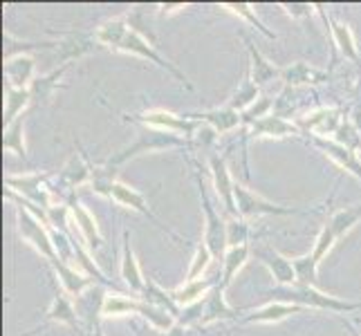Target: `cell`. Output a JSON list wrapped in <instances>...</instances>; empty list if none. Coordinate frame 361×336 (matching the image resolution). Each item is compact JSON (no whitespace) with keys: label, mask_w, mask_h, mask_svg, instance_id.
Wrapping results in <instances>:
<instances>
[{"label":"cell","mask_w":361,"mask_h":336,"mask_svg":"<svg viewBox=\"0 0 361 336\" xmlns=\"http://www.w3.org/2000/svg\"><path fill=\"white\" fill-rule=\"evenodd\" d=\"M30 104H32L30 88H7L5 90V126H9L11 121H16Z\"/></svg>","instance_id":"cell-33"},{"label":"cell","mask_w":361,"mask_h":336,"mask_svg":"<svg viewBox=\"0 0 361 336\" xmlns=\"http://www.w3.org/2000/svg\"><path fill=\"white\" fill-rule=\"evenodd\" d=\"M121 278L123 282L128 285L130 292L135 296H142L144 292V285H146V278L142 276V269L137 265V258H135V251L130 247V233L123 231V251H121Z\"/></svg>","instance_id":"cell-20"},{"label":"cell","mask_w":361,"mask_h":336,"mask_svg":"<svg viewBox=\"0 0 361 336\" xmlns=\"http://www.w3.org/2000/svg\"><path fill=\"white\" fill-rule=\"evenodd\" d=\"M249 258V244H243V247H231L229 251L225 254V258H222V282L220 287H229V285L233 282L235 273H238L245 263Z\"/></svg>","instance_id":"cell-30"},{"label":"cell","mask_w":361,"mask_h":336,"mask_svg":"<svg viewBox=\"0 0 361 336\" xmlns=\"http://www.w3.org/2000/svg\"><path fill=\"white\" fill-rule=\"evenodd\" d=\"M298 132H301L298 123H292L279 115H267L249 126V137H252V139H265V137L285 139V137H296Z\"/></svg>","instance_id":"cell-12"},{"label":"cell","mask_w":361,"mask_h":336,"mask_svg":"<svg viewBox=\"0 0 361 336\" xmlns=\"http://www.w3.org/2000/svg\"><path fill=\"white\" fill-rule=\"evenodd\" d=\"M45 173H25V175H7L5 184L9 191L23 195V200L47 211L52 206V195H49V189L45 186Z\"/></svg>","instance_id":"cell-7"},{"label":"cell","mask_w":361,"mask_h":336,"mask_svg":"<svg viewBox=\"0 0 361 336\" xmlns=\"http://www.w3.org/2000/svg\"><path fill=\"white\" fill-rule=\"evenodd\" d=\"M222 7H225L227 11H231V14H235V16H243L247 23H252L254 25V27L260 32V34H265L267 36V39H276V36H274L267 27H265V25L263 23H260V18L254 14V9H252V5H247V3H225V5H222Z\"/></svg>","instance_id":"cell-42"},{"label":"cell","mask_w":361,"mask_h":336,"mask_svg":"<svg viewBox=\"0 0 361 336\" xmlns=\"http://www.w3.org/2000/svg\"><path fill=\"white\" fill-rule=\"evenodd\" d=\"M359 220H361V206H345V209L334 211L326 222L330 224L332 233L337 235V240H339L348 231L355 229V224H359Z\"/></svg>","instance_id":"cell-34"},{"label":"cell","mask_w":361,"mask_h":336,"mask_svg":"<svg viewBox=\"0 0 361 336\" xmlns=\"http://www.w3.org/2000/svg\"><path fill=\"white\" fill-rule=\"evenodd\" d=\"M281 79L288 83V85H307V83H321L326 79V74L310 68L303 61H296L290 68L281 70Z\"/></svg>","instance_id":"cell-31"},{"label":"cell","mask_w":361,"mask_h":336,"mask_svg":"<svg viewBox=\"0 0 361 336\" xmlns=\"http://www.w3.org/2000/svg\"><path fill=\"white\" fill-rule=\"evenodd\" d=\"M245 43H247V49H249V68H252V70H249V74H252V81L256 85H265L271 79L281 77V70L274 68L269 61L258 52L252 41H245Z\"/></svg>","instance_id":"cell-27"},{"label":"cell","mask_w":361,"mask_h":336,"mask_svg":"<svg viewBox=\"0 0 361 336\" xmlns=\"http://www.w3.org/2000/svg\"><path fill=\"white\" fill-rule=\"evenodd\" d=\"M216 285L218 282L214 278H200V280H193V282H184L182 287H178L176 292H171V294H173V301H176L178 305L189 307V305L200 303L202 296H207L211 290L216 287Z\"/></svg>","instance_id":"cell-28"},{"label":"cell","mask_w":361,"mask_h":336,"mask_svg":"<svg viewBox=\"0 0 361 336\" xmlns=\"http://www.w3.org/2000/svg\"><path fill=\"white\" fill-rule=\"evenodd\" d=\"M256 254H258V260L269 269L271 278L276 280V282L281 285V287H294V285H296L294 260L285 258L283 254L274 251V249H269V247L258 249Z\"/></svg>","instance_id":"cell-11"},{"label":"cell","mask_w":361,"mask_h":336,"mask_svg":"<svg viewBox=\"0 0 361 336\" xmlns=\"http://www.w3.org/2000/svg\"><path fill=\"white\" fill-rule=\"evenodd\" d=\"M191 117H197V121H207L209 128H214L216 132H229L243 123L240 112L229 108V106L209 110V112H200V115H191Z\"/></svg>","instance_id":"cell-25"},{"label":"cell","mask_w":361,"mask_h":336,"mask_svg":"<svg viewBox=\"0 0 361 336\" xmlns=\"http://www.w3.org/2000/svg\"><path fill=\"white\" fill-rule=\"evenodd\" d=\"M271 296H276L281 303H292V305H301L305 307H312V309H328V312H359L361 303H348L341 301L337 296H330V294H323L317 287H276L271 290Z\"/></svg>","instance_id":"cell-1"},{"label":"cell","mask_w":361,"mask_h":336,"mask_svg":"<svg viewBox=\"0 0 361 336\" xmlns=\"http://www.w3.org/2000/svg\"><path fill=\"white\" fill-rule=\"evenodd\" d=\"M269 110H271V99H269V97H258L256 101L240 115V117H243V123H247V126H252V123H256L258 119L267 117V115H269Z\"/></svg>","instance_id":"cell-46"},{"label":"cell","mask_w":361,"mask_h":336,"mask_svg":"<svg viewBox=\"0 0 361 336\" xmlns=\"http://www.w3.org/2000/svg\"><path fill=\"white\" fill-rule=\"evenodd\" d=\"M142 301L144 303H148V305H155V307H159V309H166L169 314H173V316H180V305L173 301V294L171 292H164L159 287V285H155L153 280H146V285H144V292H142Z\"/></svg>","instance_id":"cell-32"},{"label":"cell","mask_w":361,"mask_h":336,"mask_svg":"<svg viewBox=\"0 0 361 336\" xmlns=\"http://www.w3.org/2000/svg\"><path fill=\"white\" fill-rule=\"evenodd\" d=\"M113 200L117 202V204H121V206H126V209H133V211H137V213H142L144 218H148L151 220L155 227H159L161 231H166L171 238H176V240H180L176 233H173L171 229H166L164 224L159 222V218L153 213L151 209H148V204H146V200H144V195L137 191V189H133V186H128V184H123V182H117L115 184V189H113Z\"/></svg>","instance_id":"cell-10"},{"label":"cell","mask_w":361,"mask_h":336,"mask_svg":"<svg viewBox=\"0 0 361 336\" xmlns=\"http://www.w3.org/2000/svg\"><path fill=\"white\" fill-rule=\"evenodd\" d=\"M334 142L357 153L359 148H361V135H359V130L353 126L350 121H343L341 126H339V130H337V135H334Z\"/></svg>","instance_id":"cell-45"},{"label":"cell","mask_w":361,"mask_h":336,"mask_svg":"<svg viewBox=\"0 0 361 336\" xmlns=\"http://www.w3.org/2000/svg\"><path fill=\"white\" fill-rule=\"evenodd\" d=\"M178 146H186L184 137L173 135V132H161V130H148L144 135H140V139L135 144L121 148L119 153H115L108 159L110 168H117L123 161H128L130 157H137L140 153H153V151H164V148H178Z\"/></svg>","instance_id":"cell-4"},{"label":"cell","mask_w":361,"mask_h":336,"mask_svg":"<svg viewBox=\"0 0 361 336\" xmlns=\"http://www.w3.org/2000/svg\"><path fill=\"white\" fill-rule=\"evenodd\" d=\"M235 209H238V216L240 218H258V216H292L298 213L296 209L290 206H281V204H274L265 197L256 195L254 191H249L247 186L243 184H235Z\"/></svg>","instance_id":"cell-8"},{"label":"cell","mask_w":361,"mask_h":336,"mask_svg":"<svg viewBox=\"0 0 361 336\" xmlns=\"http://www.w3.org/2000/svg\"><path fill=\"white\" fill-rule=\"evenodd\" d=\"M292 18H305L312 14V5H307V3H283L281 5Z\"/></svg>","instance_id":"cell-47"},{"label":"cell","mask_w":361,"mask_h":336,"mask_svg":"<svg viewBox=\"0 0 361 336\" xmlns=\"http://www.w3.org/2000/svg\"><path fill=\"white\" fill-rule=\"evenodd\" d=\"M117 175V168H110L108 164L102 166V168H94L92 170V180H90V186L97 195H104V197H110L113 200V189H115V180Z\"/></svg>","instance_id":"cell-38"},{"label":"cell","mask_w":361,"mask_h":336,"mask_svg":"<svg viewBox=\"0 0 361 336\" xmlns=\"http://www.w3.org/2000/svg\"><path fill=\"white\" fill-rule=\"evenodd\" d=\"M312 144H314L326 157H330L332 161H337V164H339L343 170H348L350 175H355L357 180H361V161H359V157H357L355 151H350V148H345V146L337 144L334 139H326V137H314Z\"/></svg>","instance_id":"cell-13"},{"label":"cell","mask_w":361,"mask_h":336,"mask_svg":"<svg viewBox=\"0 0 361 336\" xmlns=\"http://www.w3.org/2000/svg\"><path fill=\"white\" fill-rule=\"evenodd\" d=\"M16 218H18V233L23 242H27L34 251H39L47 263H54L59 260L56 251H54V242L52 235H49V229L43 220L36 218L27 206H23L20 202H16Z\"/></svg>","instance_id":"cell-2"},{"label":"cell","mask_w":361,"mask_h":336,"mask_svg":"<svg viewBox=\"0 0 361 336\" xmlns=\"http://www.w3.org/2000/svg\"><path fill=\"white\" fill-rule=\"evenodd\" d=\"M249 238V224L245 222V218L235 216L227 220V244L231 247H243L247 244Z\"/></svg>","instance_id":"cell-43"},{"label":"cell","mask_w":361,"mask_h":336,"mask_svg":"<svg viewBox=\"0 0 361 336\" xmlns=\"http://www.w3.org/2000/svg\"><path fill=\"white\" fill-rule=\"evenodd\" d=\"M92 170L94 168H90V164L85 161V157L81 153H74L68 159V164L59 170L56 182H59V186H63V189L72 191V189H77V186L90 182L92 180Z\"/></svg>","instance_id":"cell-19"},{"label":"cell","mask_w":361,"mask_h":336,"mask_svg":"<svg viewBox=\"0 0 361 336\" xmlns=\"http://www.w3.org/2000/svg\"><path fill=\"white\" fill-rule=\"evenodd\" d=\"M90 332H92V336H104V332H102V325H99V323H97V325H94Z\"/></svg>","instance_id":"cell-51"},{"label":"cell","mask_w":361,"mask_h":336,"mask_svg":"<svg viewBox=\"0 0 361 336\" xmlns=\"http://www.w3.org/2000/svg\"><path fill=\"white\" fill-rule=\"evenodd\" d=\"M343 328L348 330V332H350V336H361V332L353 325V323L350 321H343Z\"/></svg>","instance_id":"cell-50"},{"label":"cell","mask_w":361,"mask_h":336,"mask_svg":"<svg viewBox=\"0 0 361 336\" xmlns=\"http://www.w3.org/2000/svg\"><path fill=\"white\" fill-rule=\"evenodd\" d=\"M128 30H130L128 16H119V18H113V20L104 23L102 27L94 32V39H97L99 45L110 47V49H115V52H117V47L123 41V36H126Z\"/></svg>","instance_id":"cell-29"},{"label":"cell","mask_w":361,"mask_h":336,"mask_svg":"<svg viewBox=\"0 0 361 336\" xmlns=\"http://www.w3.org/2000/svg\"><path fill=\"white\" fill-rule=\"evenodd\" d=\"M135 309H137V298H128L123 294H110L106 296L102 316H126V314H135Z\"/></svg>","instance_id":"cell-39"},{"label":"cell","mask_w":361,"mask_h":336,"mask_svg":"<svg viewBox=\"0 0 361 336\" xmlns=\"http://www.w3.org/2000/svg\"><path fill=\"white\" fill-rule=\"evenodd\" d=\"M334 242H337V235L332 233L330 224L326 222V224H323L321 233L317 235V242H314V247H312V251H310V254H312V258L317 260V265H321V260L332 251Z\"/></svg>","instance_id":"cell-44"},{"label":"cell","mask_w":361,"mask_h":336,"mask_svg":"<svg viewBox=\"0 0 361 336\" xmlns=\"http://www.w3.org/2000/svg\"><path fill=\"white\" fill-rule=\"evenodd\" d=\"M332 36H334V43L339 45L341 54L350 61H357L359 58V52H357V45H355V36L350 32V27L343 23H332Z\"/></svg>","instance_id":"cell-40"},{"label":"cell","mask_w":361,"mask_h":336,"mask_svg":"<svg viewBox=\"0 0 361 336\" xmlns=\"http://www.w3.org/2000/svg\"><path fill=\"white\" fill-rule=\"evenodd\" d=\"M94 34H83V32H72L68 34L63 41L56 45V61H61L63 66H68L70 61L81 58L83 54H88L94 49Z\"/></svg>","instance_id":"cell-18"},{"label":"cell","mask_w":361,"mask_h":336,"mask_svg":"<svg viewBox=\"0 0 361 336\" xmlns=\"http://www.w3.org/2000/svg\"><path fill=\"white\" fill-rule=\"evenodd\" d=\"M126 119L140 121L153 130L173 132L180 137H195V132H197V119L180 117V115H173V112H166V110H148V112H142V115L126 117Z\"/></svg>","instance_id":"cell-6"},{"label":"cell","mask_w":361,"mask_h":336,"mask_svg":"<svg viewBox=\"0 0 361 336\" xmlns=\"http://www.w3.org/2000/svg\"><path fill=\"white\" fill-rule=\"evenodd\" d=\"M5 151L14 153L18 157H27V146H25V115H20L16 121H11L5 126V137H3Z\"/></svg>","instance_id":"cell-35"},{"label":"cell","mask_w":361,"mask_h":336,"mask_svg":"<svg viewBox=\"0 0 361 336\" xmlns=\"http://www.w3.org/2000/svg\"><path fill=\"white\" fill-rule=\"evenodd\" d=\"M294 271H296V285L298 287H317V271L319 265L312 258V254H305L294 260Z\"/></svg>","instance_id":"cell-37"},{"label":"cell","mask_w":361,"mask_h":336,"mask_svg":"<svg viewBox=\"0 0 361 336\" xmlns=\"http://www.w3.org/2000/svg\"><path fill=\"white\" fill-rule=\"evenodd\" d=\"M225 292L227 290L220 287V282H218L216 287L204 296L200 325H209V323H216V321H233V318H238V312L227 305Z\"/></svg>","instance_id":"cell-14"},{"label":"cell","mask_w":361,"mask_h":336,"mask_svg":"<svg viewBox=\"0 0 361 336\" xmlns=\"http://www.w3.org/2000/svg\"><path fill=\"white\" fill-rule=\"evenodd\" d=\"M341 123H343L341 112L337 108H321L298 121V128H307L317 137H326V135H337Z\"/></svg>","instance_id":"cell-17"},{"label":"cell","mask_w":361,"mask_h":336,"mask_svg":"<svg viewBox=\"0 0 361 336\" xmlns=\"http://www.w3.org/2000/svg\"><path fill=\"white\" fill-rule=\"evenodd\" d=\"M117 52H126V54H135V56H142V58H148L151 61V63H157L159 68H164L169 74H173V77H176L180 83H184L186 88L189 90H193V85L189 83V79L184 77V74L171 63V61H166L164 56H161L157 49L153 47V43L146 39L144 34H140L137 30H128L126 32V36H123V41L119 43V47H117Z\"/></svg>","instance_id":"cell-5"},{"label":"cell","mask_w":361,"mask_h":336,"mask_svg":"<svg viewBox=\"0 0 361 336\" xmlns=\"http://www.w3.org/2000/svg\"><path fill=\"white\" fill-rule=\"evenodd\" d=\"M70 68L68 66H61L59 70L45 74V77H36L30 85V94H32V104H47L52 94L61 88V77H63V72Z\"/></svg>","instance_id":"cell-26"},{"label":"cell","mask_w":361,"mask_h":336,"mask_svg":"<svg viewBox=\"0 0 361 336\" xmlns=\"http://www.w3.org/2000/svg\"><path fill=\"white\" fill-rule=\"evenodd\" d=\"M49 267L54 269L56 278L61 280V285H63V292L68 296H81L83 292H88L92 287V278L88 276V273L79 271V267H72L68 263H61V260H54V263H49Z\"/></svg>","instance_id":"cell-16"},{"label":"cell","mask_w":361,"mask_h":336,"mask_svg":"<svg viewBox=\"0 0 361 336\" xmlns=\"http://www.w3.org/2000/svg\"><path fill=\"white\" fill-rule=\"evenodd\" d=\"M68 206H70L72 222L77 224V229H79V233H81L83 242L88 244V249L97 251V249L104 244V240H102V233H99V227H97L94 216H92L90 211L85 209L83 204H79L77 200H70Z\"/></svg>","instance_id":"cell-15"},{"label":"cell","mask_w":361,"mask_h":336,"mask_svg":"<svg viewBox=\"0 0 361 336\" xmlns=\"http://www.w3.org/2000/svg\"><path fill=\"white\" fill-rule=\"evenodd\" d=\"M260 94H258V85L252 81V74H245L243 77V81H240V85H238V90H235L233 94H231V99H229V108H233V110H247L249 106H252L256 99H258Z\"/></svg>","instance_id":"cell-36"},{"label":"cell","mask_w":361,"mask_h":336,"mask_svg":"<svg viewBox=\"0 0 361 336\" xmlns=\"http://www.w3.org/2000/svg\"><path fill=\"white\" fill-rule=\"evenodd\" d=\"M303 307L301 305H292V303H281V301H274L265 307L256 309V312L247 314L243 318V323H281L285 318H290L294 314H301Z\"/></svg>","instance_id":"cell-23"},{"label":"cell","mask_w":361,"mask_h":336,"mask_svg":"<svg viewBox=\"0 0 361 336\" xmlns=\"http://www.w3.org/2000/svg\"><path fill=\"white\" fill-rule=\"evenodd\" d=\"M209 166H211V175H214V189L218 200L225 204L227 213L231 218L238 216V209H235V182L229 175V168H227V161L225 157H220L218 153H211L209 155Z\"/></svg>","instance_id":"cell-9"},{"label":"cell","mask_w":361,"mask_h":336,"mask_svg":"<svg viewBox=\"0 0 361 336\" xmlns=\"http://www.w3.org/2000/svg\"><path fill=\"white\" fill-rule=\"evenodd\" d=\"M157 336H189V330H186L184 325H180V323H178L176 328H171L169 332H159Z\"/></svg>","instance_id":"cell-49"},{"label":"cell","mask_w":361,"mask_h":336,"mask_svg":"<svg viewBox=\"0 0 361 336\" xmlns=\"http://www.w3.org/2000/svg\"><path fill=\"white\" fill-rule=\"evenodd\" d=\"M45 323H63V325H70L72 330H79V314L77 307L70 303V298L66 292H59L54 296L52 305L47 307L45 312Z\"/></svg>","instance_id":"cell-24"},{"label":"cell","mask_w":361,"mask_h":336,"mask_svg":"<svg viewBox=\"0 0 361 336\" xmlns=\"http://www.w3.org/2000/svg\"><path fill=\"white\" fill-rule=\"evenodd\" d=\"M197 189H200V202H202V211H204V244L214 258H225V254L229 251L227 222L220 218L214 202H211L207 186L200 175H197Z\"/></svg>","instance_id":"cell-3"},{"label":"cell","mask_w":361,"mask_h":336,"mask_svg":"<svg viewBox=\"0 0 361 336\" xmlns=\"http://www.w3.org/2000/svg\"><path fill=\"white\" fill-rule=\"evenodd\" d=\"M157 7H159V16H171V14H176V11L184 9L186 5L184 3H161Z\"/></svg>","instance_id":"cell-48"},{"label":"cell","mask_w":361,"mask_h":336,"mask_svg":"<svg viewBox=\"0 0 361 336\" xmlns=\"http://www.w3.org/2000/svg\"><path fill=\"white\" fill-rule=\"evenodd\" d=\"M7 88H30L34 81V58L30 54H16L5 63Z\"/></svg>","instance_id":"cell-21"},{"label":"cell","mask_w":361,"mask_h":336,"mask_svg":"<svg viewBox=\"0 0 361 336\" xmlns=\"http://www.w3.org/2000/svg\"><path fill=\"white\" fill-rule=\"evenodd\" d=\"M211 251L207 249V244L202 242L200 247L195 249V254H193V258H191V267H189V271H186V280L184 282H193V280H200L202 278V273L207 271V267H209V263H211Z\"/></svg>","instance_id":"cell-41"},{"label":"cell","mask_w":361,"mask_h":336,"mask_svg":"<svg viewBox=\"0 0 361 336\" xmlns=\"http://www.w3.org/2000/svg\"><path fill=\"white\" fill-rule=\"evenodd\" d=\"M104 303H106V296L99 285H92L88 292H83L77 298V314L88 323V330H92L99 323V316L104 312Z\"/></svg>","instance_id":"cell-22"}]
</instances>
